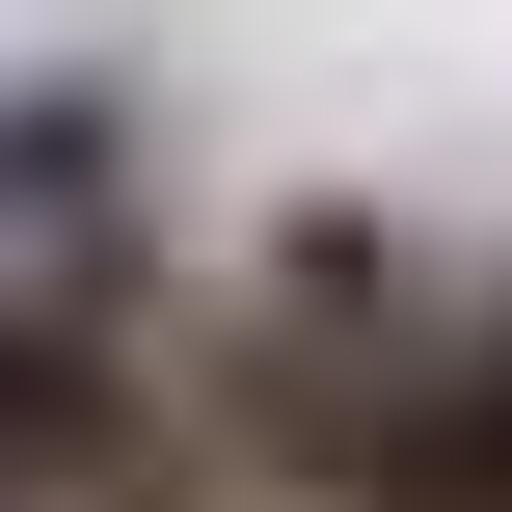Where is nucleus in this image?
Here are the masks:
<instances>
[{"instance_id":"nucleus-2","label":"nucleus","mask_w":512,"mask_h":512,"mask_svg":"<svg viewBox=\"0 0 512 512\" xmlns=\"http://www.w3.org/2000/svg\"><path fill=\"white\" fill-rule=\"evenodd\" d=\"M0 216H108V108L27 81V108H0Z\"/></svg>"},{"instance_id":"nucleus-1","label":"nucleus","mask_w":512,"mask_h":512,"mask_svg":"<svg viewBox=\"0 0 512 512\" xmlns=\"http://www.w3.org/2000/svg\"><path fill=\"white\" fill-rule=\"evenodd\" d=\"M108 459H162V378H135V324H108L81 270H0V512L108 486Z\"/></svg>"}]
</instances>
